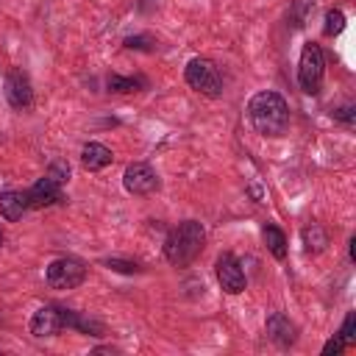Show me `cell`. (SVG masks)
Listing matches in <instances>:
<instances>
[{
	"instance_id": "obj_16",
	"label": "cell",
	"mask_w": 356,
	"mask_h": 356,
	"mask_svg": "<svg viewBox=\"0 0 356 356\" xmlns=\"http://www.w3.org/2000/svg\"><path fill=\"white\" fill-rule=\"evenodd\" d=\"M106 86H108V92L131 95V92H139V86H147V81H145V78H122V75L111 72V75L106 78Z\"/></svg>"
},
{
	"instance_id": "obj_14",
	"label": "cell",
	"mask_w": 356,
	"mask_h": 356,
	"mask_svg": "<svg viewBox=\"0 0 356 356\" xmlns=\"http://www.w3.org/2000/svg\"><path fill=\"white\" fill-rule=\"evenodd\" d=\"M300 239H303L306 253H323V250L328 248V231H325L320 222L306 225V228H303V234H300Z\"/></svg>"
},
{
	"instance_id": "obj_11",
	"label": "cell",
	"mask_w": 356,
	"mask_h": 356,
	"mask_svg": "<svg viewBox=\"0 0 356 356\" xmlns=\"http://www.w3.org/2000/svg\"><path fill=\"white\" fill-rule=\"evenodd\" d=\"M267 337H270L278 348H289V345H295V339H298V325H295L286 314L273 312V314L267 317Z\"/></svg>"
},
{
	"instance_id": "obj_22",
	"label": "cell",
	"mask_w": 356,
	"mask_h": 356,
	"mask_svg": "<svg viewBox=\"0 0 356 356\" xmlns=\"http://www.w3.org/2000/svg\"><path fill=\"white\" fill-rule=\"evenodd\" d=\"M106 264H108L111 270H117V273H136V270H139L136 264H131V261H120V259H108Z\"/></svg>"
},
{
	"instance_id": "obj_9",
	"label": "cell",
	"mask_w": 356,
	"mask_h": 356,
	"mask_svg": "<svg viewBox=\"0 0 356 356\" xmlns=\"http://www.w3.org/2000/svg\"><path fill=\"white\" fill-rule=\"evenodd\" d=\"M214 275H217L222 292H228V295H239V292H245V286H248L245 270H242V264L236 261L234 253H220V256H217V261H214Z\"/></svg>"
},
{
	"instance_id": "obj_3",
	"label": "cell",
	"mask_w": 356,
	"mask_h": 356,
	"mask_svg": "<svg viewBox=\"0 0 356 356\" xmlns=\"http://www.w3.org/2000/svg\"><path fill=\"white\" fill-rule=\"evenodd\" d=\"M184 81L197 95H206V97H220L222 95V75H220L217 64L209 61V58H203V56H195V58L186 61Z\"/></svg>"
},
{
	"instance_id": "obj_4",
	"label": "cell",
	"mask_w": 356,
	"mask_h": 356,
	"mask_svg": "<svg viewBox=\"0 0 356 356\" xmlns=\"http://www.w3.org/2000/svg\"><path fill=\"white\" fill-rule=\"evenodd\" d=\"M78 317H81V312H72V309L58 306V303H47V306L33 312L31 334L33 337H56L64 328H78Z\"/></svg>"
},
{
	"instance_id": "obj_6",
	"label": "cell",
	"mask_w": 356,
	"mask_h": 356,
	"mask_svg": "<svg viewBox=\"0 0 356 356\" xmlns=\"http://www.w3.org/2000/svg\"><path fill=\"white\" fill-rule=\"evenodd\" d=\"M44 281L50 289H75L86 281V264L72 259V256H61V259L47 264Z\"/></svg>"
},
{
	"instance_id": "obj_20",
	"label": "cell",
	"mask_w": 356,
	"mask_h": 356,
	"mask_svg": "<svg viewBox=\"0 0 356 356\" xmlns=\"http://www.w3.org/2000/svg\"><path fill=\"white\" fill-rule=\"evenodd\" d=\"M153 44H156V42H153L150 36H128V39H125V47H128V50H156Z\"/></svg>"
},
{
	"instance_id": "obj_8",
	"label": "cell",
	"mask_w": 356,
	"mask_h": 356,
	"mask_svg": "<svg viewBox=\"0 0 356 356\" xmlns=\"http://www.w3.org/2000/svg\"><path fill=\"white\" fill-rule=\"evenodd\" d=\"M122 186H125L128 195H153L161 186V181H159V172L150 164L134 161L122 172Z\"/></svg>"
},
{
	"instance_id": "obj_19",
	"label": "cell",
	"mask_w": 356,
	"mask_h": 356,
	"mask_svg": "<svg viewBox=\"0 0 356 356\" xmlns=\"http://www.w3.org/2000/svg\"><path fill=\"white\" fill-rule=\"evenodd\" d=\"M331 117H334L337 122H342V125L353 128V122H356V108H353V106H342V108H334V111H331Z\"/></svg>"
},
{
	"instance_id": "obj_5",
	"label": "cell",
	"mask_w": 356,
	"mask_h": 356,
	"mask_svg": "<svg viewBox=\"0 0 356 356\" xmlns=\"http://www.w3.org/2000/svg\"><path fill=\"white\" fill-rule=\"evenodd\" d=\"M325 75V56L317 42H306L300 47V61H298V83L306 95H317L323 86Z\"/></svg>"
},
{
	"instance_id": "obj_21",
	"label": "cell",
	"mask_w": 356,
	"mask_h": 356,
	"mask_svg": "<svg viewBox=\"0 0 356 356\" xmlns=\"http://www.w3.org/2000/svg\"><path fill=\"white\" fill-rule=\"evenodd\" d=\"M345 348H348V345H345L339 337H334V339H328V342L323 345V356H339Z\"/></svg>"
},
{
	"instance_id": "obj_13",
	"label": "cell",
	"mask_w": 356,
	"mask_h": 356,
	"mask_svg": "<svg viewBox=\"0 0 356 356\" xmlns=\"http://www.w3.org/2000/svg\"><path fill=\"white\" fill-rule=\"evenodd\" d=\"M28 195L25 192H17V189H8L0 195V214L8 220V222H17L22 220V214L28 211Z\"/></svg>"
},
{
	"instance_id": "obj_1",
	"label": "cell",
	"mask_w": 356,
	"mask_h": 356,
	"mask_svg": "<svg viewBox=\"0 0 356 356\" xmlns=\"http://www.w3.org/2000/svg\"><path fill=\"white\" fill-rule=\"evenodd\" d=\"M248 120L261 136H284L289 131V106L278 92L264 89L248 100Z\"/></svg>"
},
{
	"instance_id": "obj_18",
	"label": "cell",
	"mask_w": 356,
	"mask_h": 356,
	"mask_svg": "<svg viewBox=\"0 0 356 356\" xmlns=\"http://www.w3.org/2000/svg\"><path fill=\"white\" fill-rule=\"evenodd\" d=\"M348 348L356 342V314L353 312H348L345 314V323H342V328H339V334H337Z\"/></svg>"
},
{
	"instance_id": "obj_7",
	"label": "cell",
	"mask_w": 356,
	"mask_h": 356,
	"mask_svg": "<svg viewBox=\"0 0 356 356\" xmlns=\"http://www.w3.org/2000/svg\"><path fill=\"white\" fill-rule=\"evenodd\" d=\"M3 95H6V100H8L11 108H17V111H28V108L33 106V89H31V78H28V72L19 70V67L8 70L6 81H3Z\"/></svg>"
},
{
	"instance_id": "obj_15",
	"label": "cell",
	"mask_w": 356,
	"mask_h": 356,
	"mask_svg": "<svg viewBox=\"0 0 356 356\" xmlns=\"http://www.w3.org/2000/svg\"><path fill=\"white\" fill-rule=\"evenodd\" d=\"M261 236H264V245H267L270 256L278 259V261H284L286 259V234L278 225H264L261 228Z\"/></svg>"
},
{
	"instance_id": "obj_23",
	"label": "cell",
	"mask_w": 356,
	"mask_h": 356,
	"mask_svg": "<svg viewBox=\"0 0 356 356\" xmlns=\"http://www.w3.org/2000/svg\"><path fill=\"white\" fill-rule=\"evenodd\" d=\"M348 245H350V261H353V259H356V236H350Z\"/></svg>"
},
{
	"instance_id": "obj_2",
	"label": "cell",
	"mask_w": 356,
	"mask_h": 356,
	"mask_svg": "<svg viewBox=\"0 0 356 356\" xmlns=\"http://www.w3.org/2000/svg\"><path fill=\"white\" fill-rule=\"evenodd\" d=\"M206 245V228L197 220H184L175 228H170L164 239V259L172 267H186L192 264Z\"/></svg>"
},
{
	"instance_id": "obj_17",
	"label": "cell",
	"mask_w": 356,
	"mask_h": 356,
	"mask_svg": "<svg viewBox=\"0 0 356 356\" xmlns=\"http://www.w3.org/2000/svg\"><path fill=\"white\" fill-rule=\"evenodd\" d=\"M345 31V14L339 8H328L325 11V25H323V33L325 36H337Z\"/></svg>"
},
{
	"instance_id": "obj_10",
	"label": "cell",
	"mask_w": 356,
	"mask_h": 356,
	"mask_svg": "<svg viewBox=\"0 0 356 356\" xmlns=\"http://www.w3.org/2000/svg\"><path fill=\"white\" fill-rule=\"evenodd\" d=\"M64 184L58 178H53L50 172H44L25 195H28V206L31 209H44V206H53V203H61L64 200Z\"/></svg>"
},
{
	"instance_id": "obj_24",
	"label": "cell",
	"mask_w": 356,
	"mask_h": 356,
	"mask_svg": "<svg viewBox=\"0 0 356 356\" xmlns=\"http://www.w3.org/2000/svg\"><path fill=\"white\" fill-rule=\"evenodd\" d=\"M0 248H3V231H0Z\"/></svg>"
},
{
	"instance_id": "obj_12",
	"label": "cell",
	"mask_w": 356,
	"mask_h": 356,
	"mask_svg": "<svg viewBox=\"0 0 356 356\" xmlns=\"http://www.w3.org/2000/svg\"><path fill=\"white\" fill-rule=\"evenodd\" d=\"M111 161H114V153H111L106 145H100V142H86V145L81 147V164H83V170H89V172H97V170L108 167Z\"/></svg>"
}]
</instances>
